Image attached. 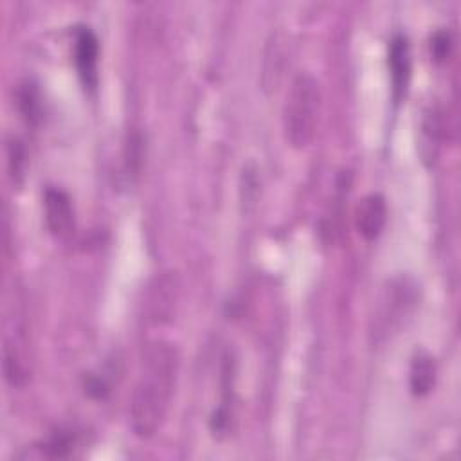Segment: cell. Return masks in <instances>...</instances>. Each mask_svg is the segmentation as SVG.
<instances>
[{
    "label": "cell",
    "mask_w": 461,
    "mask_h": 461,
    "mask_svg": "<svg viewBox=\"0 0 461 461\" xmlns=\"http://www.w3.org/2000/svg\"><path fill=\"white\" fill-rule=\"evenodd\" d=\"M180 357L167 340L146 348L142 369L130 400V427L139 438H151L162 427L178 380Z\"/></svg>",
    "instance_id": "1"
},
{
    "label": "cell",
    "mask_w": 461,
    "mask_h": 461,
    "mask_svg": "<svg viewBox=\"0 0 461 461\" xmlns=\"http://www.w3.org/2000/svg\"><path fill=\"white\" fill-rule=\"evenodd\" d=\"M321 101V85L313 76L299 74L292 81L283 106V131L292 148L304 149L313 140Z\"/></svg>",
    "instance_id": "2"
},
{
    "label": "cell",
    "mask_w": 461,
    "mask_h": 461,
    "mask_svg": "<svg viewBox=\"0 0 461 461\" xmlns=\"http://www.w3.org/2000/svg\"><path fill=\"white\" fill-rule=\"evenodd\" d=\"M43 218L47 229L56 238H68L76 229V211L72 198L59 187H47L43 193Z\"/></svg>",
    "instance_id": "3"
},
{
    "label": "cell",
    "mask_w": 461,
    "mask_h": 461,
    "mask_svg": "<svg viewBox=\"0 0 461 461\" xmlns=\"http://www.w3.org/2000/svg\"><path fill=\"white\" fill-rule=\"evenodd\" d=\"M416 303V286L409 279L393 281L380 308V324L384 331L393 330L412 310Z\"/></svg>",
    "instance_id": "4"
},
{
    "label": "cell",
    "mask_w": 461,
    "mask_h": 461,
    "mask_svg": "<svg viewBox=\"0 0 461 461\" xmlns=\"http://www.w3.org/2000/svg\"><path fill=\"white\" fill-rule=\"evenodd\" d=\"M387 65L391 74L393 101L400 103L405 97L411 79V50L409 40L403 34H394L387 49Z\"/></svg>",
    "instance_id": "5"
},
{
    "label": "cell",
    "mask_w": 461,
    "mask_h": 461,
    "mask_svg": "<svg viewBox=\"0 0 461 461\" xmlns=\"http://www.w3.org/2000/svg\"><path fill=\"white\" fill-rule=\"evenodd\" d=\"M178 299V283L173 272H164L155 279L148 295V319L153 324H162L173 319Z\"/></svg>",
    "instance_id": "6"
},
{
    "label": "cell",
    "mask_w": 461,
    "mask_h": 461,
    "mask_svg": "<svg viewBox=\"0 0 461 461\" xmlns=\"http://www.w3.org/2000/svg\"><path fill=\"white\" fill-rule=\"evenodd\" d=\"M76 67L83 85L90 90L97 86V61H99V40L90 27H79L76 32Z\"/></svg>",
    "instance_id": "7"
},
{
    "label": "cell",
    "mask_w": 461,
    "mask_h": 461,
    "mask_svg": "<svg viewBox=\"0 0 461 461\" xmlns=\"http://www.w3.org/2000/svg\"><path fill=\"white\" fill-rule=\"evenodd\" d=\"M385 220H387V203L380 193H369L358 202L357 212H355V223L364 240L367 241L376 240L384 230Z\"/></svg>",
    "instance_id": "8"
},
{
    "label": "cell",
    "mask_w": 461,
    "mask_h": 461,
    "mask_svg": "<svg viewBox=\"0 0 461 461\" xmlns=\"http://www.w3.org/2000/svg\"><path fill=\"white\" fill-rule=\"evenodd\" d=\"M436 384V362L427 351H416L411 360L409 385L414 396H425Z\"/></svg>",
    "instance_id": "9"
},
{
    "label": "cell",
    "mask_w": 461,
    "mask_h": 461,
    "mask_svg": "<svg viewBox=\"0 0 461 461\" xmlns=\"http://www.w3.org/2000/svg\"><path fill=\"white\" fill-rule=\"evenodd\" d=\"M445 135L443 113L438 108H430L425 112L421 121V155L425 160H434L441 148Z\"/></svg>",
    "instance_id": "10"
},
{
    "label": "cell",
    "mask_w": 461,
    "mask_h": 461,
    "mask_svg": "<svg viewBox=\"0 0 461 461\" xmlns=\"http://www.w3.org/2000/svg\"><path fill=\"white\" fill-rule=\"evenodd\" d=\"M16 104L22 117L29 124H38L41 119V99L36 85L32 81H23L16 88Z\"/></svg>",
    "instance_id": "11"
},
{
    "label": "cell",
    "mask_w": 461,
    "mask_h": 461,
    "mask_svg": "<svg viewBox=\"0 0 461 461\" xmlns=\"http://www.w3.org/2000/svg\"><path fill=\"white\" fill-rule=\"evenodd\" d=\"M7 164H9V176L13 184H22L25 176V167H27V151L22 140L11 139L7 144Z\"/></svg>",
    "instance_id": "12"
},
{
    "label": "cell",
    "mask_w": 461,
    "mask_h": 461,
    "mask_svg": "<svg viewBox=\"0 0 461 461\" xmlns=\"http://www.w3.org/2000/svg\"><path fill=\"white\" fill-rule=\"evenodd\" d=\"M74 443H76V438L72 432L59 430V432H54L49 439H45L40 445V450L47 457H65L72 452Z\"/></svg>",
    "instance_id": "13"
},
{
    "label": "cell",
    "mask_w": 461,
    "mask_h": 461,
    "mask_svg": "<svg viewBox=\"0 0 461 461\" xmlns=\"http://www.w3.org/2000/svg\"><path fill=\"white\" fill-rule=\"evenodd\" d=\"M142 158H144L142 135L139 131H133L126 142V171H128V175H131V176L139 175Z\"/></svg>",
    "instance_id": "14"
},
{
    "label": "cell",
    "mask_w": 461,
    "mask_h": 461,
    "mask_svg": "<svg viewBox=\"0 0 461 461\" xmlns=\"http://www.w3.org/2000/svg\"><path fill=\"white\" fill-rule=\"evenodd\" d=\"M452 47H454V40H452V34L447 31V29H439L432 34L430 38V43H429V49H430V56L434 61L441 63L445 61L450 52H452Z\"/></svg>",
    "instance_id": "15"
}]
</instances>
